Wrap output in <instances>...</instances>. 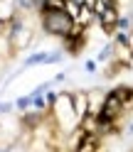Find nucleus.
Listing matches in <instances>:
<instances>
[{
	"label": "nucleus",
	"mask_w": 133,
	"mask_h": 152,
	"mask_svg": "<svg viewBox=\"0 0 133 152\" xmlns=\"http://www.w3.org/2000/svg\"><path fill=\"white\" fill-rule=\"evenodd\" d=\"M50 61V54L47 52H37V54H32L30 59L25 61V66H35V64H47Z\"/></svg>",
	"instance_id": "nucleus-6"
},
{
	"label": "nucleus",
	"mask_w": 133,
	"mask_h": 152,
	"mask_svg": "<svg viewBox=\"0 0 133 152\" xmlns=\"http://www.w3.org/2000/svg\"><path fill=\"white\" fill-rule=\"evenodd\" d=\"M128 47H131V49H133V30L128 32Z\"/></svg>",
	"instance_id": "nucleus-9"
},
{
	"label": "nucleus",
	"mask_w": 133,
	"mask_h": 152,
	"mask_svg": "<svg viewBox=\"0 0 133 152\" xmlns=\"http://www.w3.org/2000/svg\"><path fill=\"white\" fill-rule=\"evenodd\" d=\"M42 17V27L47 34L52 37H59V39H66V37H72L74 30H77V20H74V15L66 10H44L40 12Z\"/></svg>",
	"instance_id": "nucleus-1"
},
{
	"label": "nucleus",
	"mask_w": 133,
	"mask_h": 152,
	"mask_svg": "<svg viewBox=\"0 0 133 152\" xmlns=\"http://www.w3.org/2000/svg\"><path fill=\"white\" fill-rule=\"evenodd\" d=\"M17 5H20L22 10H37L40 12L42 5H44V0H17Z\"/></svg>",
	"instance_id": "nucleus-5"
},
{
	"label": "nucleus",
	"mask_w": 133,
	"mask_h": 152,
	"mask_svg": "<svg viewBox=\"0 0 133 152\" xmlns=\"http://www.w3.org/2000/svg\"><path fill=\"white\" fill-rule=\"evenodd\" d=\"M0 152H7V147H3V145H0Z\"/></svg>",
	"instance_id": "nucleus-10"
},
{
	"label": "nucleus",
	"mask_w": 133,
	"mask_h": 152,
	"mask_svg": "<svg viewBox=\"0 0 133 152\" xmlns=\"http://www.w3.org/2000/svg\"><path fill=\"white\" fill-rule=\"evenodd\" d=\"M96 20L101 22V27H103V32H106V34H113V32L118 30V20H121V17H118V7H109V10H103Z\"/></svg>",
	"instance_id": "nucleus-3"
},
{
	"label": "nucleus",
	"mask_w": 133,
	"mask_h": 152,
	"mask_svg": "<svg viewBox=\"0 0 133 152\" xmlns=\"http://www.w3.org/2000/svg\"><path fill=\"white\" fill-rule=\"evenodd\" d=\"M52 110V120H54V125L64 130V132H69L72 128H77L79 125V118H77V108H74V96L69 91H62V93H57V101L50 106Z\"/></svg>",
	"instance_id": "nucleus-2"
},
{
	"label": "nucleus",
	"mask_w": 133,
	"mask_h": 152,
	"mask_svg": "<svg viewBox=\"0 0 133 152\" xmlns=\"http://www.w3.org/2000/svg\"><path fill=\"white\" fill-rule=\"evenodd\" d=\"M7 110H13V103H0V115L7 113Z\"/></svg>",
	"instance_id": "nucleus-8"
},
{
	"label": "nucleus",
	"mask_w": 133,
	"mask_h": 152,
	"mask_svg": "<svg viewBox=\"0 0 133 152\" xmlns=\"http://www.w3.org/2000/svg\"><path fill=\"white\" fill-rule=\"evenodd\" d=\"M30 103H32V93H30V96H22L20 101L15 103V106L20 108V110H27V108H30Z\"/></svg>",
	"instance_id": "nucleus-7"
},
{
	"label": "nucleus",
	"mask_w": 133,
	"mask_h": 152,
	"mask_svg": "<svg viewBox=\"0 0 133 152\" xmlns=\"http://www.w3.org/2000/svg\"><path fill=\"white\" fill-rule=\"evenodd\" d=\"M113 93H116V96L126 103V106L133 101V88H131V86H118V88H113Z\"/></svg>",
	"instance_id": "nucleus-4"
}]
</instances>
